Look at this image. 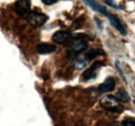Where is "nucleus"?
Here are the masks:
<instances>
[{"label":"nucleus","mask_w":135,"mask_h":126,"mask_svg":"<svg viewBox=\"0 0 135 126\" xmlns=\"http://www.w3.org/2000/svg\"><path fill=\"white\" fill-rule=\"evenodd\" d=\"M102 66H104V63L102 61H96L93 65H90L82 75V80L83 81H89L91 79H95L97 77V72L98 70L101 68Z\"/></svg>","instance_id":"20e7f679"},{"label":"nucleus","mask_w":135,"mask_h":126,"mask_svg":"<svg viewBox=\"0 0 135 126\" xmlns=\"http://www.w3.org/2000/svg\"><path fill=\"white\" fill-rule=\"evenodd\" d=\"M14 7L19 16H27L30 13V1L29 0H17Z\"/></svg>","instance_id":"39448f33"},{"label":"nucleus","mask_w":135,"mask_h":126,"mask_svg":"<svg viewBox=\"0 0 135 126\" xmlns=\"http://www.w3.org/2000/svg\"><path fill=\"white\" fill-rule=\"evenodd\" d=\"M87 48V43H86V36L83 34H78L73 37L69 45V50L68 53L70 56L76 58L78 55L82 54Z\"/></svg>","instance_id":"f257e3e1"},{"label":"nucleus","mask_w":135,"mask_h":126,"mask_svg":"<svg viewBox=\"0 0 135 126\" xmlns=\"http://www.w3.org/2000/svg\"><path fill=\"white\" fill-rule=\"evenodd\" d=\"M107 17H108V19H109L110 24H111L118 31H119L120 34H123V35H126V34H127V28H126V26L124 25V23L118 19V17L115 16V15H111V14H109Z\"/></svg>","instance_id":"423d86ee"},{"label":"nucleus","mask_w":135,"mask_h":126,"mask_svg":"<svg viewBox=\"0 0 135 126\" xmlns=\"http://www.w3.org/2000/svg\"><path fill=\"white\" fill-rule=\"evenodd\" d=\"M85 2L94 9V10H96V12H98V13H100L102 15H104V16H108L109 15V13H108V10L104 7V6H102L100 5L99 3H97V1L96 0H85Z\"/></svg>","instance_id":"9d476101"},{"label":"nucleus","mask_w":135,"mask_h":126,"mask_svg":"<svg viewBox=\"0 0 135 126\" xmlns=\"http://www.w3.org/2000/svg\"><path fill=\"white\" fill-rule=\"evenodd\" d=\"M70 38V33L65 30H58L52 35V40L56 44H64Z\"/></svg>","instance_id":"1a4fd4ad"},{"label":"nucleus","mask_w":135,"mask_h":126,"mask_svg":"<svg viewBox=\"0 0 135 126\" xmlns=\"http://www.w3.org/2000/svg\"><path fill=\"white\" fill-rule=\"evenodd\" d=\"M48 21V17L38 12H30L27 15V22L33 27H41Z\"/></svg>","instance_id":"7ed1b4c3"},{"label":"nucleus","mask_w":135,"mask_h":126,"mask_svg":"<svg viewBox=\"0 0 135 126\" xmlns=\"http://www.w3.org/2000/svg\"><path fill=\"white\" fill-rule=\"evenodd\" d=\"M118 99L120 101V102H129L130 101V95L128 94V92L125 90V89H119L118 92H117V95Z\"/></svg>","instance_id":"9b49d317"},{"label":"nucleus","mask_w":135,"mask_h":126,"mask_svg":"<svg viewBox=\"0 0 135 126\" xmlns=\"http://www.w3.org/2000/svg\"><path fill=\"white\" fill-rule=\"evenodd\" d=\"M122 126H135V121L132 119H125L122 122Z\"/></svg>","instance_id":"f8f14e48"},{"label":"nucleus","mask_w":135,"mask_h":126,"mask_svg":"<svg viewBox=\"0 0 135 126\" xmlns=\"http://www.w3.org/2000/svg\"><path fill=\"white\" fill-rule=\"evenodd\" d=\"M58 0H42V2L44 3V4H46V5H52V4H54V3H56Z\"/></svg>","instance_id":"4468645a"},{"label":"nucleus","mask_w":135,"mask_h":126,"mask_svg":"<svg viewBox=\"0 0 135 126\" xmlns=\"http://www.w3.org/2000/svg\"><path fill=\"white\" fill-rule=\"evenodd\" d=\"M102 108H104L105 110L112 112V113H122L124 109L120 104V101L118 99L117 96H112V95H106L105 97H103L100 101Z\"/></svg>","instance_id":"f03ea898"},{"label":"nucleus","mask_w":135,"mask_h":126,"mask_svg":"<svg viewBox=\"0 0 135 126\" xmlns=\"http://www.w3.org/2000/svg\"><path fill=\"white\" fill-rule=\"evenodd\" d=\"M56 51V46L52 45V44H47V43H42L38 44L36 46V52L41 55H47V54H51L53 52Z\"/></svg>","instance_id":"6e6552de"},{"label":"nucleus","mask_w":135,"mask_h":126,"mask_svg":"<svg viewBox=\"0 0 135 126\" xmlns=\"http://www.w3.org/2000/svg\"><path fill=\"white\" fill-rule=\"evenodd\" d=\"M114 88H115V80L112 77H109L104 81V83H102L99 86L98 89L101 93H107V92L112 91Z\"/></svg>","instance_id":"0eeeda50"},{"label":"nucleus","mask_w":135,"mask_h":126,"mask_svg":"<svg viewBox=\"0 0 135 126\" xmlns=\"http://www.w3.org/2000/svg\"><path fill=\"white\" fill-rule=\"evenodd\" d=\"M104 2H105L106 4H108L109 6H111V7L115 8V9H119V6H118V4H117L113 0H104Z\"/></svg>","instance_id":"ddd939ff"}]
</instances>
